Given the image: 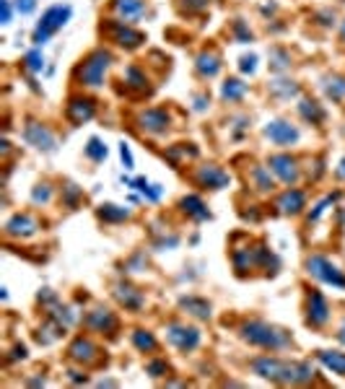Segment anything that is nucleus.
<instances>
[{
  "label": "nucleus",
  "mask_w": 345,
  "mask_h": 389,
  "mask_svg": "<svg viewBox=\"0 0 345 389\" xmlns=\"http://www.w3.org/2000/svg\"><path fill=\"white\" fill-rule=\"evenodd\" d=\"M112 63H115V55L107 47L91 49L89 55H83L78 60V65L73 68V83L81 91H99V88H104Z\"/></svg>",
  "instance_id": "nucleus-1"
},
{
  "label": "nucleus",
  "mask_w": 345,
  "mask_h": 389,
  "mask_svg": "<svg viewBox=\"0 0 345 389\" xmlns=\"http://www.w3.org/2000/svg\"><path fill=\"white\" fill-rule=\"evenodd\" d=\"M239 338L252 348L270 350V353H278V350H286L294 345L291 332H286L283 327H276L265 320H244L239 324Z\"/></svg>",
  "instance_id": "nucleus-2"
},
{
  "label": "nucleus",
  "mask_w": 345,
  "mask_h": 389,
  "mask_svg": "<svg viewBox=\"0 0 345 389\" xmlns=\"http://www.w3.org/2000/svg\"><path fill=\"white\" fill-rule=\"evenodd\" d=\"M73 16V8H70L68 3H58V6H49L44 13H42L40 24H37V29L31 34V42H34V47H42V44H47L49 39L55 37L65 24L70 21Z\"/></svg>",
  "instance_id": "nucleus-3"
},
{
  "label": "nucleus",
  "mask_w": 345,
  "mask_h": 389,
  "mask_svg": "<svg viewBox=\"0 0 345 389\" xmlns=\"http://www.w3.org/2000/svg\"><path fill=\"white\" fill-rule=\"evenodd\" d=\"M306 275L314 278L317 283H325V285H333V288H340L345 291V270H340L327 254H309L304 260Z\"/></svg>",
  "instance_id": "nucleus-4"
},
{
  "label": "nucleus",
  "mask_w": 345,
  "mask_h": 389,
  "mask_svg": "<svg viewBox=\"0 0 345 389\" xmlns=\"http://www.w3.org/2000/svg\"><path fill=\"white\" fill-rule=\"evenodd\" d=\"M101 31H104L117 47L128 49V52H135V49H140L146 44V34H143L135 24H128V21L117 19V16L104 21V24H101Z\"/></svg>",
  "instance_id": "nucleus-5"
},
{
  "label": "nucleus",
  "mask_w": 345,
  "mask_h": 389,
  "mask_svg": "<svg viewBox=\"0 0 345 389\" xmlns=\"http://www.w3.org/2000/svg\"><path fill=\"white\" fill-rule=\"evenodd\" d=\"M135 127L140 135L164 138L171 130V109L169 107H146L138 109L135 115Z\"/></svg>",
  "instance_id": "nucleus-6"
},
{
  "label": "nucleus",
  "mask_w": 345,
  "mask_h": 389,
  "mask_svg": "<svg viewBox=\"0 0 345 389\" xmlns=\"http://www.w3.org/2000/svg\"><path fill=\"white\" fill-rule=\"evenodd\" d=\"M262 135H265V140H270V146L294 148L301 143V135H304V133H301V127L296 125V122H291V119H286V117H276V119L265 122Z\"/></svg>",
  "instance_id": "nucleus-7"
},
{
  "label": "nucleus",
  "mask_w": 345,
  "mask_h": 389,
  "mask_svg": "<svg viewBox=\"0 0 345 389\" xmlns=\"http://www.w3.org/2000/svg\"><path fill=\"white\" fill-rule=\"evenodd\" d=\"M288 369H291V361L280 358V356H257V358L249 361V371L255 376L280 384V387L288 384Z\"/></svg>",
  "instance_id": "nucleus-8"
},
{
  "label": "nucleus",
  "mask_w": 345,
  "mask_h": 389,
  "mask_svg": "<svg viewBox=\"0 0 345 389\" xmlns=\"http://www.w3.org/2000/svg\"><path fill=\"white\" fill-rule=\"evenodd\" d=\"M167 342L179 353H195L203 345V332L195 324H185V322H169L167 324Z\"/></svg>",
  "instance_id": "nucleus-9"
},
{
  "label": "nucleus",
  "mask_w": 345,
  "mask_h": 389,
  "mask_svg": "<svg viewBox=\"0 0 345 389\" xmlns=\"http://www.w3.org/2000/svg\"><path fill=\"white\" fill-rule=\"evenodd\" d=\"M333 317V306L327 301V296L317 288L306 291V304H304V320L312 330H325Z\"/></svg>",
  "instance_id": "nucleus-10"
},
{
  "label": "nucleus",
  "mask_w": 345,
  "mask_h": 389,
  "mask_svg": "<svg viewBox=\"0 0 345 389\" xmlns=\"http://www.w3.org/2000/svg\"><path fill=\"white\" fill-rule=\"evenodd\" d=\"M267 166H270V172L276 174V179L280 185L294 187V185H298V179H301V161H298L294 154L280 151V154L267 156Z\"/></svg>",
  "instance_id": "nucleus-11"
},
{
  "label": "nucleus",
  "mask_w": 345,
  "mask_h": 389,
  "mask_svg": "<svg viewBox=\"0 0 345 389\" xmlns=\"http://www.w3.org/2000/svg\"><path fill=\"white\" fill-rule=\"evenodd\" d=\"M83 327L89 332H96V335H109L115 338L119 330V317L107 306H94L83 314Z\"/></svg>",
  "instance_id": "nucleus-12"
},
{
  "label": "nucleus",
  "mask_w": 345,
  "mask_h": 389,
  "mask_svg": "<svg viewBox=\"0 0 345 389\" xmlns=\"http://www.w3.org/2000/svg\"><path fill=\"white\" fill-rule=\"evenodd\" d=\"M192 182H195L200 190H210V192H218V190H226L231 185V176L224 166L218 164H200L192 172Z\"/></svg>",
  "instance_id": "nucleus-13"
},
{
  "label": "nucleus",
  "mask_w": 345,
  "mask_h": 389,
  "mask_svg": "<svg viewBox=\"0 0 345 389\" xmlns=\"http://www.w3.org/2000/svg\"><path fill=\"white\" fill-rule=\"evenodd\" d=\"M24 140H26L31 148L42 151V154H52V151L58 148L55 133H52L44 122H40V119H26V125H24Z\"/></svg>",
  "instance_id": "nucleus-14"
},
{
  "label": "nucleus",
  "mask_w": 345,
  "mask_h": 389,
  "mask_svg": "<svg viewBox=\"0 0 345 389\" xmlns=\"http://www.w3.org/2000/svg\"><path fill=\"white\" fill-rule=\"evenodd\" d=\"M65 117H68L70 125H86L96 117V101L89 94H73L65 104Z\"/></svg>",
  "instance_id": "nucleus-15"
},
{
  "label": "nucleus",
  "mask_w": 345,
  "mask_h": 389,
  "mask_svg": "<svg viewBox=\"0 0 345 389\" xmlns=\"http://www.w3.org/2000/svg\"><path fill=\"white\" fill-rule=\"evenodd\" d=\"M273 210L278 215H301L306 210V192L304 190H298V187H286L283 192L276 194V200H273Z\"/></svg>",
  "instance_id": "nucleus-16"
},
{
  "label": "nucleus",
  "mask_w": 345,
  "mask_h": 389,
  "mask_svg": "<svg viewBox=\"0 0 345 389\" xmlns=\"http://www.w3.org/2000/svg\"><path fill=\"white\" fill-rule=\"evenodd\" d=\"M40 231H42L40 218L31 213H13L6 221V229H3V233L8 239H31V236H37Z\"/></svg>",
  "instance_id": "nucleus-17"
},
{
  "label": "nucleus",
  "mask_w": 345,
  "mask_h": 389,
  "mask_svg": "<svg viewBox=\"0 0 345 389\" xmlns=\"http://www.w3.org/2000/svg\"><path fill=\"white\" fill-rule=\"evenodd\" d=\"M99 358H101V350H99V345L91 340V338L78 335V338H73V342L68 345V361L78 363V366H83V369H89V366L99 363Z\"/></svg>",
  "instance_id": "nucleus-18"
},
{
  "label": "nucleus",
  "mask_w": 345,
  "mask_h": 389,
  "mask_svg": "<svg viewBox=\"0 0 345 389\" xmlns=\"http://www.w3.org/2000/svg\"><path fill=\"white\" fill-rule=\"evenodd\" d=\"M122 83H125V91L133 94V97H151V78H148V70L138 63H133L128 68L122 70Z\"/></svg>",
  "instance_id": "nucleus-19"
},
{
  "label": "nucleus",
  "mask_w": 345,
  "mask_h": 389,
  "mask_svg": "<svg viewBox=\"0 0 345 389\" xmlns=\"http://www.w3.org/2000/svg\"><path fill=\"white\" fill-rule=\"evenodd\" d=\"M246 185L257 194H270V192H276L278 179H276V174L270 172L267 164H252L249 172H246Z\"/></svg>",
  "instance_id": "nucleus-20"
},
{
  "label": "nucleus",
  "mask_w": 345,
  "mask_h": 389,
  "mask_svg": "<svg viewBox=\"0 0 345 389\" xmlns=\"http://www.w3.org/2000/svg\"><path fill=\"white\" fill-rule=\"evenodd\" d=\"M267 94H270L273 101L288 104V101H294V99H301V86H298V81L286 78V73H283V76H276L267 83Z\"/></svg>",
  "instance_id": "nucleus-21"
},
{
  "label": "nucleus",
  "mask_w": 345,
  "mask_h": 389,
  "mask_svg": "<svg viewBox=\"0 0 345 389\" xmlns=\"http://www.w3.org/2000/svg\"><path fill=\"white\" fill-rule=\"evenodd\" d=\"M221 70H224V58H221L218 49L208 47L195 58V76L200 78V81H213Z\"/></svg>",
  "instance_id": "nucleus-22"
},
{
  "label": "nucleus",
  "mask_w": 345,
  "mask_h": 389,
  "mask_svg": "<svg viewBox=\"0 0 345 389\" xmlns=\"http://www.w3.org/2000/svg\"><path fill=\"white\" fill-rule=\"evenodd\" d=\"M115 301L122 306L125 311H133V314H138L143 306H146V293L140 291L138 285H133V283H117L115 285Z\"/></svg>",
  "instance_id": "nucleus-23"
},
{
  "label": "nucleus",
  "mask_w": 345,
  "mask_h": 389,
  "mask_svg": "<svg viewBox=\"0 0 345 389\" xmlns=\"http://www.w3.org/2000/svg\"><path fill=\"white\" fill-rule=\"evenodd\" d=\"M112 10L128 24H140L148 16V0H112Z\"/></svg>",
  "instance_id": "nucleus-24"
},
{
  "label": "nucleus",
  "mask_w": 345,
  "mask_h": 389,
  "mask_svg": "<svg viewBox=\"0 0 345 389\" xmlns=\"http://www.w3.org/2000/svg\"><path fill=\"white\" fill-rule=\"evenodd\" d=\"M296 112H298V117L304 119L306 125L322 127L327 122L325 104H319V101H317V99H312V97H301V99H298V104H296Z\"/></svg>",
  "instance_id": "nucleus-25"
},
{
  "label": "nucleus",
  "mask_w": 345,
  "mask_h": 389,
  "mask_svg": "<svg viewBox=\"0 0 345 389\" xmlns=\"http://www.w3.org/2000/svg\"><path fill=\"white\" fill-rule=\"evenodd\" d=\"M179 213H185L190 221H195V224H205L210 221V210H208L205 200L200 197V194H185L182 200H179Z\"/></svg>",
  "instance_id": "nucleus-26"
},
{
  "label": "nucleus",
  "mask_w": 345,
  "mask_h": 389,
  "mask_svg": "<svg viewBox=\"0 0 345 389\" xmlns=\"http://www.w3.org/2000/svg\"><path fill=\"white\" fill-rule=\"evenodd\" d=\"M179 309L185 311V314H190V317L203 320V322L213 317V306H210V301H208V299H203V296H195V293L182 296V299H179Z\"/></svg>",
  "instance_id": "nucleus-27"
},
{
  "label": "nucleus",
  "mask_w": 345,
  "mask_h": 389,
  "mask_svg": "<svg viewBox=\"0 0 345 389\" xmlns=\"http://www.w3.org/2000/svg\"><path fill=\"white\" fill-rule=\"evenodd\" d=\"M197 156H200V151H197L195 143H177V146H169L167 151H164V158H167L174 169H182V166L192 164Z\"/></svg>",
  "instance_id": "nucleus-28"
},
{
  "label": "nucleus",
  "mask_w": 345,
  "mask_h": 389,
  "mask_svg": "<svg viewBox=\"0 0 345 389\" xmlns=\"http://www.w3.org/2000/svg\"><path fill=\"white\" fill-rule=\"evenodd\" d=\"M319 88L325 94L327 101L333 104H340L345 101V76L343 73H327V76L319 78Z\"/></svg>",
  "instance_id": "nucleus-29"
},
{
  "label": "nucleus",
  "mask_w": 345,
  "mask_h": 389,
  "mask_svg": "<svg viewBox=\"0 0 345 389\" xmlns=\"http://www.w3.org/2000/svg\"><path fill=\"white\" fill-rule=\"evenodd\" d=\"M249 94V83H244L242 78L231 76L221 83V101L224 104H242L244 97Z\"/></svg>",
  "instance_id": "nucleus-30"
},
{
  "label": "nucleus",
  "mask_w": 345,
  "mask_h": 389,
  "mask_svg": "<svg viewBox=\"0 0 345 389\" xmlns=\"http://www.w3.org/2000/svg\"><path fill=\"white\" fill-rule=\"evenodd\" d=\"M96 215H99V221H104V224H125V221H130L133 210L125 208V205L104 203L96 208Z\"/></svg>",
  "instance_id": "nucleus-31"
},
{
  "label": "nucleus",
  "mask_w": 345,
  "mask_h": 389,
  "mask_svg": "<svg viewBox=\"0 0 345 389\" xmlns=\"http://www.w3.org/2000/svg\"><path fill=\"white\" fill-rule=\"evenodd\" d=\"M267 68L273 70L276 76H283V73H288L291 70V65H294V58H291V52H288L286 47H273L270 49V55H267Z\"/></svg>",
  "instance_id": "nucleus-32"
},
{
  "label": "nucleus",
  "mask_w": 345,
  "mask_h": 389,
  "mask_svg": "<svg viewBox=\"0 0 345 389\" xmlns=\"http://www.w3.org/2000/svg\"><path fill=\"white\" fill-rule=\"evenodd\" d=\"M317 361L325 366L327 371H333L337 376H345V353L343 350H319Z\"/></svg>",
  "instance_id": "nucleus-33"
},
{
  "label": "nucleus",
  "mask_w": 345,
  "mask_h": 389,
  "mask_svg": "<svg viewBox=\"0 0 345 389\" xmlns=\"http://www.w3.org/2000/svg\"><path fill=\"white\" fill-rule=\"evenodd\" d=\"M130 340H133L135 350H140V353H156V350H158L156 335H153L151 330H143V327H138V330H133V335H130Z\"/></svg>",
  "instance_id": "nucleus-34"
},
{
  "label": "nucleus",
  "mask_w": 345,
  "mask_h": 389,
  "mask_svg": "<svg viewBox=\"0 0 345 389\" xmlns=\"http://www.w3.org/2000/svg\"><path fill=\"white\" fill-rule=\"evenodd\" d=\"M340 197H343V192H333V194H327V197H322V200H319V203H317L314 208L309 210V215H306V221H309V226L317 224V221H319V218H322V215H325L327 210H330V208H333V205H335L337 200H340Z\"/></svg>",
  "instance_id": "nucleus-35"
},
{
  "label": "nucleus",
  "mask_w": 345,
  "mask_h": 389,
  "mask_svg": "<svg viewBox=\"0 0 345 389\" xmlns=\"http://www.w3.org/2000/svg\"><path fill=\"white\" fill-rule=\"evenodd\" d=\"M83 151H86V158H89V161H94V164H101V161H104V158H107V146H104V140H101V138H89V143H86V148H83Z\"/></svg>",
  "instance_id": "nucleus-36"
},
{
  "label": "nucleus",
  "mask_w": 345,
  "mask_h": 389,
  "mask_svg": "<svg viewBox=\"0 0 345 389\" xmlns=\"http://www.w3.org/2000/svg\"><path fill=\"white\" fill-rule=\"evenodd\" d=\"M231 37H234V42H239V44H249V42H255V31L249 29V24H246L244 19H237L231 24Z\"/></svg>",
  "instance_id": "nucleus-37"
},
{
  "label": "nucleus",
  "mask_w": 345,
  "mask_h": 389,
  "mask_svg": "<svg viewBox=\"0 0 345 389\" xmlns=\"http://www.w3.org/2000/svg\"><path fill=\"white\" fill-rule=\"evenodd\" d=\"M52 197H55V187L49 185V182H40L31 190V203L34 205H49Z\"/></svg>",
  "instance_id": "nucleus-38"
},
{
  "label": "nucleus",
  "mask_w": 345,
  "mask_h": 389,
  "mask_svg": "<svg viewBox=\"0 0 345 389\" xmlns=\"http://www.w3.org/2000/svg\"><path fill=\"white\" fill-rule=\"evenodd\" d=\"M24 70H26V73H42V70H44V55H42L40 47H34L26 52V58H24Z\"/></svg>",
  "instance_id": "nucleus-39"
},
{
  "label": "nucleus",
  "mask_w": 345,
  "mask_h": 389,
  "mask_svg": "<svg viewBox=\"0 0 345 389\" xmlns=\"http://www.w3.org/2000/svg\"><path fill=\"white\" fill-rule=\"evenodd\" d=\"M210 6V0H177V8L182 16H197Z\"/></svg>",
  "instance_id": "nucleus-40"
},
{
  "label": "nucleus",
  "mask_w": 345,
  "mask_h": 389,
  "mask_svg": "<svg viewBox=\"0 0 345 389\" xmlns=\"http://www.w3.org/2000/svg\"><path fill=\"white\" fill-rule=\"evenodd\" d=\"M83 197H86V194H83V190H81L78 185H73V182L62 185V203L68 205V208H76Z\"/></svg>",
  "instance_id": "nucleus-41"
},
{
  "label": "nucleus",
  "mask_w": 345,
  "mask_h": 389,
  "mask_svg": "<svg viewBox=\"0 0 345 389\" xmlns=\"http://www.w3.org/2000/svg\"><path fill=\"white\" fill-rule=\"evenodd\" d=\"M146 371L153 376V379H161V376H167L169 374V363L167 358H151L146 363Z\"/></svg>",
  "instance_id": "nucleus-42"
},
{
  "label": "nucleus",
  "mask_w": 345,
  "mask_h": 389,
  "mask_svg": "<svg viewBox=\"0 0 345 389\" xmlns=\"http://www.w3.org/2000/svg\"><path fill=\"white\" fill-rule=\"evenodd\" d=\"M312 19H314V24L317 26H322V29H333V26L337 24V16H335V10L333 8L319 10V13H314Z\"/></svg>",
  "instance_id": "nucleus-43"
},
{
  "label": "nucleus",
  "mask_w": 345,
  "mask_h": 389,
  "mask_svg": "<svg viewBox=\"0 0 345 389\" xmlns=\"http://www.w3.org/2000/svg\"><path fill=\"white\" fill-rule=\"evenodd\" d=\"M257 63H260V60H257L255 52L242 55V58H239V70H242L244 76H255V73H257Z\"/></svg>",
  "instance_id": "nucleus-44"
},
{
  "label": "nucleus",
  "mask_w": 345,
  "mask_h": 389,
  "mask_svg": "<svg viewBox=\"0 0 345 389\" xmlns=\"http://www.w3.org/2000/svg\"><path fill=\"white\" fill-rule=\"evenodd\" d=\"M13 0H0V24L3 26H8L10 24V19H13Z\"/></svg>",
  "instance_id": "nucleus-45"
},
{
  "label": "nucleus",
  "mask_w": 345,
  "mask_h": 389,
  "mask_svg": "<svg viewBox=\"0 0 345 389\" xmlns=\"http://www.w3.org/2000/svg\"><path fill=\"white\" fill-rule=\"evenodd\" d=\"M13 6H16L21 16H29V13L37 10V0H13Z\"/></svg>",
  "instance_id": "nucleus-46"
},
{
  "label": "nucleus",
  "mask_w": 345,
  "mask_h": 389,
  "mask_svg": "<svg viewBox=\"0 0 345 389\" xmlns=\"http://www.w3.org/2000/svg\"><path fill=\"white\" fill-rule=\"evenodd\" d=\"M119 156H122V164H125V169H135V161H133V154H130V146L128 143H119Z\"/></svg>",
  "instance_id": "nucleus-47"
},
{
  "label": "nucleus",
  "mask_w": 345,
  "mask_h": 389,
  "mask_svg": "<svg viewBox=\"0 0 345 389\" xmlns=\"http://www.w3.org/2000/svg\"><path fill=\"white\" fill-rule=\"evenodd\" d=\"M26 356H29V350H26V345H24V342H16V345H13V350H10L8 361H24Z\"/></svg>",
  "instance_id": "nucleus-48"
},
{
  "label": "nucleus",
  "mask_w": 345,
  "mask_h": 389,
  "mask_svg": "<svg viewBox=\"0 0 345 389\" xmlns=\"http://www.w3.org/2000/svg\"><path fill=\"white\" fill-rule=\"evenodd\" d=\"M161 194H164L161 185H148V190L143 192V197H146V200H151V203H158V200H161Z\"/></svg>",
  "instance_id": "nucleus-49"
},
{
  "label": "nucleus",
  "mask_w": 345,
  "mask_h": 389,
  "mask_svg": "<svg viewBox=\"0 0 345 389\" xmlns=\"http://www.w3.org/2000/svg\"><path fill=\"white\" fill-rule=\"evenodd\" d=\"M68 379L73 381V384H86V381H89V374H86V371H81V369H70Z\"/></svg>",
  "instance_id": "nucleus-50"
},
{
  "label": "nucleus",
  "mask_w": 345,
  "mask_h": 389,
  "mask_svg": "<svg viewBox=\"0 0 345 389\" xmlns=\"http://www.w3.org/2000/svg\"><path fill=\"white\" fill-rule=\"evenodd\" d=\"M210 107V97H208L205 91H203V94H200V97H195V112H205V109Z\"/></svg>",
  "instance_id": "nucleus-51"
},
{
  "label": "nucleus",
  "mask_w": 345,
  "mask_h": 389,
  "mask_svg": "<svg viewBox=\"0 0 345 389\" xmlns=\"http://www.w3.org/2000/svg\"><path fill=\"white\" fill-rule=\"evenodd\" d=\"M335 340L340 342V345H345V320L340 322V327H337V332H335Z\"/></svg>",
  "instance_id": "nucleus-52"
},
{
  "label": "nucleus",
  "mask_w": 345,
  "mask_h": 389,
  "mask_svg": "<svg viewBox=\"0 0 345 389\" xmlns=\"http://www.w3.org/2000/svg\"><path fill=\"white\" fill-rule=\"evenodd\" d=\"M335 176H337V179H345V156H343V158H340V164H337Z\"/></svg>",
  "instance_id": "nucleus-53"
},
{
  "label": "nucleus",
  "mask_w": 345,
  "mask_h": 389,
  "mask_svg": "<svg viewBox=\"0 0 345 389\" xmlns=\"http://www.w3.org/2000/svg\"><path fill=\"white\" fill-rule=\"evenodd\" d=\"M340 44L345 47V19L340 21Z\"/></svg>",
  "instance_id": "nucleus-54"
},
{
  "label": "nucleus",
  "mask_w": 345,
  "mask_h": 389,
  "mask_svg": "<svg viewBox=\"0 0 345 389\" xmlns=\"http://www.w3.org/2000/svg\"><path fill=\"white\" fill-rule=\"evenodd\" d=\"M115 384H117V381H112V379H101V381H99V387H115Z\"/></svg>",
  "instance_id": "nucleus-55"
}]
</instances>
